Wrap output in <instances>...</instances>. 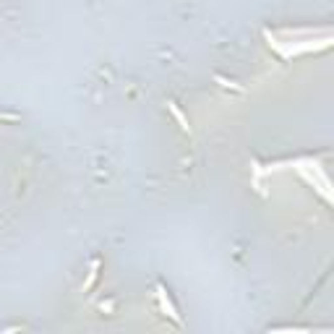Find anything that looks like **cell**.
Here are the masks:
<instances>
[{
    "mask_svg": "<svg viewBox=\"0 0 334 334\" xmlns=\"http://www.w3.org/2000/svg\"><path fill=\"white\" fill-rule=\"evenodd\" d=\"M157 295H159V303H162V311H167V316H170V318H173L175 324H180V316H178V311L173 308V303L167 300V295H164V290H162V287L157 290Z\"/></svg>",
    "mask_w": 334,
    "mask_h": 334,
    "instance_id": "6da1fadb",
    "label": "cell"
},
{
    "mask_svg": "<svg viewBox=\"0 0 334 334\" xmlns=\"http://www.w3.org/2000/svg\"><path fill=\"white\" fill-rule=\"evenodd\" d=\"M167 107H170V113L175 115V120H178V123H180V128H183V131H188V120L183 118V113H180V110L175 107V104H173V102H167Z\"/></svg>",
    "mask_w": 334,
    "mask_h": 334,
    "instance_id": "7a4b0ae2",
    "label": "cell"
},
{
    "mask_svg": "<svg viewBox=\"0 0 334 334\" xmlns=\"http://www.w3.org/2000/svg\"><path fill=\"white\" fill-rule=\"evenodd\" d=\"M97 280V264L92 266V271H89V280H86V285H84V290H89V287H92V282Z\"/></svg>",
    "mask_w": 334,
    "mask_h": 334,
    "instance_id": "3957f363",
    "label": "cell"
}]
</instances>
